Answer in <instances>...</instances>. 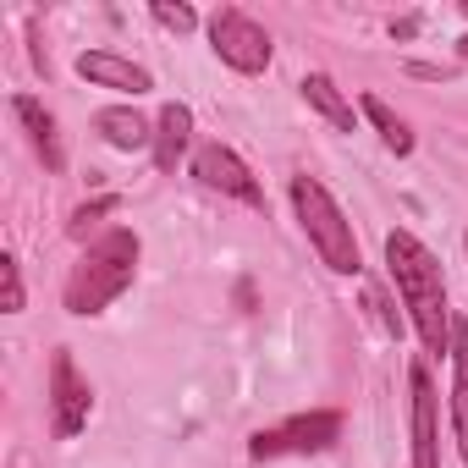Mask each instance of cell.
Returning a JSON list of instances; mask_svg holds the SVG:
<instances>
[{"instance_id": "obj_1", "label": "cell", "mask_w": 468, "mask_h": 468, "mask_svg": "<svg viewBox=\"0 0 468 468\" xmlns=\"http://www.w3.org/2000/svg\"><path fill=\"white\" fill-rule=\"evenodd\" d=\"M386 265H391V282L419 325V342L430 353L452 347V314H446V282H441V265L435 254L413 238V231H386Z\"/></svg>"}, {"instance_id": "obj_2", "label": "cell", "mask_w": 468, "mask_h": 468, "mask_svg": "<svg viewBox=\"0 0 468 468\" xmlns=\"http://www.w3.org/2000/svg\"><path fill=\"white\" fill-rule=\"evenodd\" d=\"M133 271H138V231L111 226L67 276V292H61L67 314H100L105 303H116L133 287Z\"/></svg>"}, {"instance_id": "obj_3", "label": "cell", "mask_w": 468, "mask_h": 468, "mask_svg": "<svg viewBox=\"0 0 468 468\" xmlns=\"http://www.w3.org/2000/svg\"><path fill=\"white\" fill-rule=\"evenodd\" d=\"M292 204H298V220L309 231V243L320 249V260L336 271V276H358L364 260H358V238H353V220L336 209V198L325 193L320 176H292Z\"/></svg>"}, {"instance_id": "obj_4", "label": "cell", "mask_w": 468, "mask_h": 468, "mask_svg": "<svg viewBox=\"0 0 468 468\" xmlns=\"http://www.w3.org/2000/svg\"><path fill=\"white\" fill-rule=\"evenodd\" d=\"M209 45H215V56L226 67H238V72H265L271 67V34L238 6H220L209 17Z\"/></svg>"}, {"instance_id": "obj_5", "label": "cell", "mask_w": 468, "mask_h": 468, "mask_svg": "<svg viewBox=\"0 0 468 468\" xmlns=\"http://www.w3.org/2000/svg\"><path fill=\"white\" fill-rule=\"evenodd\" d=\"M336 435H342V413H331V408L298 413V419H287V424H276V430H260V435H254V457L325 452V446H336Z\"/></svg>"}, {"instance_id": "obj_6", "label": "cell", "mask_w": 468, "mask_h": 468, "mask_svg": "<svg viewBox=\"0 0 468 468\" xmlns=\"http://www.w3.org/2000/svg\"><path fill=\"white\" fill-rule=\"evenodd\" d=\"M50 408H56V435H78L89 424V413H94V391L78 375V364H72L67 347L50 358Z\"/></svg>"}, {"instance_id": "obj_7", "label": "cell", "mask_w": 468, "mask_h": 468, "mask_svg": "<svg viewBox=\"0 0 468 468\" xmlns=\"http://www.w3.org/2000/svg\"><path fill=\"white\" fill-rule=\"evenodd\" d=\"M193 176H198L204 187H220V193H231V198H243V204H265L254 171H249L238 154H231L226 144H204V149L193 154Z\"/></svg>"}, {"instance_id": "obj_8", "label": "cell", "mask_w": 468, "mask_h": 468, "mask_svg": "<svg viewBox=\"0 0 468 468\" xmlns=\"http://www.w3.org/2000/svg\"><path fill=\"white\" fill-rule=\"evenodd\" d=\"M408 386H413V468H441V435H435V386H430L424 364H413Z\"/></svg>"}, {"instance_id": "obj_9", "label": "cell", "mask_w": 468, "mask_h": 468, "mask_svg": "<svg viewBox=\"0 0 468 468\" xmlns=\"http://www.w3.org/2000/svg\"><path fill=\"white\" fill-rule=\"evenodd\" d=\"M78 78L94 83V89H122V94H144V89H149V72L133 67V61H122V56H111V50L78 56Z\"/></svg>"}, {"instance_id": "obj_10", "label": "cell", "mask_w": 468, "mask_h": 468, "mask_svg": "<svg viewBox=\"0 0 468 468\" xmlns=\"http://www.w3.org/2000/svg\"><path fill=\"white\" fill-rule=\"evenodd\" d=\"M452 424H457V452L468 463V325L452 320Z\"/></svg>"}, {"instance_id": "obj_11", "label": "cell", "mask_w": 468, "mask_h": 468, "mask_svg": "<svg viewBox=\"0 0 468 468\" xmlns=\"http://www.w3.org/2000/svg\"><path fill=\"white\" fill-rule=\"evenodd\" d=\"M12 111H17V122L28 127V138H34L39 160H45L50 171H61V165H67V154H61V138H56V122H50V111H45L34 94H17V100H12Z\"/></svg>"}, {"instance_id": "obj_12", "label": "cell", "mask_w": 468, "mask_h": 468, "mask_svg": "<svg viewBox=\"0 0 468 468\" xmlns=\"http://www.w3.org/2000/svg\"><path fill=\"white\" fill-rule=\"evenodd\" d=\"M187 133H193V111L171 100V105L160 111V122H154V165H160V171H176V160H182V149H187Z\"/></svg>"}, {"instance_id": "obj_13", "label": "cell", "mask_w": 468, "mask_h": 468, "mask_svg": "<svg viewBox=\"0 0 468 468\" xmlns=\"http://www.w3.org/2000/svg\"><path fill=\"white\" fill-rule=\"evenodd\" d=\"M94 127H100V138H105L111 149H149V144H154L149 122H144L138 111H127V105L100 111V116H94Z\"/></svg>"}, {"instance_id": "obj_14", "label": "cell", "mask_w": 468, "mask_h": 468, "mask_svg": "<svg viewBox=\"0 0 468 468\" xmlns=\"http://www.w3.org/2000/svg\"><path fill=\"white\" fill-rule=\"evenodd\" d=\"M298 89H303V100H309V105H314V111H320V116H325L336 133H353V105L342 100V89H336L325 72H309Z\"/></svg>"}, {"instance_id": "obj_15", "label": "cell", "mask_w": 468, "mask_h": 468, "mask_svg": "<svg viewBox=\"0 0 468 468\" xmlns=\"http://www.w3.org/2000/svg\"><path fill=\"white\" fill-rule=\"evenodd\" d=\"M364 116L380 127V138H386V149H391V154H408V149H413V133H408V122H402V116H391V105H386V100L364 94Z\"/></svg>"}, {"instance_id": "obj_16", "label": "cell", "mask_w": 468, "mask_h": 468, "mask_svg": "<svg viewBox=\"0 0 468 468\" xmlns=\"http://www.w3.org/2000/svg\"><path fill=\"white\" fill-rule=\"evenodd\" d=\"M154 23L171 28V34H193L198 28V12L193 6H171V0H154Z\"/></svg>"}, {"instance_id": "obj_17", "label": "cell", "mask_w": 468, "mask_h": 468, "mask_svg": "<svg viewBox=\"0 0 468 468\" xmlns=\"http://www.w3.org/2000/svg\"><path fill=\"white\" fill-rule=\"evenodd\" d=\"M111 209H116V198H111V193H105V198H94V204H83V209L72 215V238H89V226H94L100 215H111Z\"/></svg>"}, {"instance_id": "obj_18", "label": "cell", "mask_w": 468, "mask_h": 468, "mask_svg": "<svg viewBox=\"0 0 468 468\" xmlns=\"http://www.w3.org/2000/svg\"><path fill=\"white\" fill-rule=\"evenodd\" d=\"M0 276H6V314H17V309H23V271H17L12 254L0 260Z\"/></svg>"}, {"instance_id": "obj_19", "label": "cell", "mask_w": 468, "mask_h": 468, "mask_svg": "<svg viewBox=\"0 0 468 468\" xmlns=\"http://www.w3.org/2000/svg\"><path fill=\"white\" fill-rule=\"evenodd\" d=\"M391 34H397V39H413V34H419V17H402V23H391Z\"/></svg>"}, {"instance_id": "obj_20", "label": "cell", "mask_w": 468, "mask_h": 468, "mask_svg": "<svg viewBox=\"0 0 468 468\" xmlns=\"http://www.w3.org/2000/svg\"><path fill=\"white\" fill-rule=\"evenodd\" d=\"M463 61H468V34H463Z\"/></svg>"}, {"instance_id": "obj_21", "label": "cell", "mask_w": 468, "mask_h": 468, "mask_svg": "<svg viewBox=\"0 0 468 468\" xmlns=\"http://www.w3.org/2000/svg\"><path fill=\"white\" fill-rule=\"evenodd\" d=\"M463 12H468V0H463Z\"/></svg>"}, {"instance_id": "obj_22", "label": "cell", "mask_w": 468, "mask_h": 468, "mask_svg": "<svg viewBox=\"0 0 468 468\" xmlns=\"http://www.w3.org/2000/svg\"><path fill=\"white\" fill-rule=\"evenodd\" d=\"M463 249H468V238H463Z\"/></svg>"}]
</instances>
